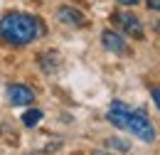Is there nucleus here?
<instances>
[{
    "label": "nucleus",
    "instance_id": "nucleus-1",
    "mask_svg": "<svg viewBox=\"0 0 160 155\" xmlns=\"http://www.w3.org/2000/svg\"><path fill=\"white\" fill-rule=\"evenodd\" d=\"M47 30H44V22L35 15H25V12H5L0 18V39L5 44H12V47H25L30 44L32 39L42 37Z\"/></svg>",
    "mask_w": 160,
    "mask_h": 155
},
{
    "label": "nucleus",
    "instance_id": "nucleus-2",
    "mask_svg": "<svg viewBox=\"0 0 160 155\" xmlns=\"http://www.w3.org/2000/svg\"><path fill=\"white\" fill-rule=\"evenodd\" d=\"M123 128H126V131H131L133 136H138L140 140H145V143L155 140V128H153V123L148 121V116H145V111H143V108H138V111L133 108L131 113H126Z\"/></svg>",
    "mask_w": 160,
    "mask_h": 155
},
{
    "label": "nucleus",
    "instance_id": "nucleus-3",
    "mask_svg": "<svg viewBox=\"0 0 160 155\" xmlns=\"http://www.w3.org/2000/svg\"><path fill=\"white\" fill-rule=\"evenodd\" d=\"M113 25L121 27L126 35H131L133 39H143V25H140V20L133 15V12H116L113 15Z\"/></svg>",
    "mask_w": 160,
    "mask_h": 155
},
{
    "label": "nucleus",
    "instance_id": "nucleus-4",
    "mask_svg": "<svg viewBox=\"0 0 160 155\" xmlns=\"http://www.w3.org/2000/svg\"><path fill=\"white\" fill-rule=\"evenodd\" d=\"M8 101L12 106H30V103H35V91L25 84H10L8 86Z\"/></svg>",
    "mask_w": 160,
    "mask_h": 155
},
{
    "label": "nucleus",
    "instance_id": "nucleus-5",
    "mask_svg": "<svg viewBox=\"0 0 160 155\" xmlns=\"http://www.w3.org/2000/svg\"><path fill=\"white\" fill-rule=\"evenodd\" d=\"M101 44H103L108 52H113V54H126V52H128L126 39L121 37L118 32H113V30H103V35H101Z\"/></svg>",
    "mask_w": 160,
    "mask_h": 155
},
{
    "label": "nucleus",
    "instance_id": "nucleus-6",
    "mask_svg": "<svg viewBox=\"0 0 160 155\" xmlns=\"http://www.w3.org/2000/svg\"><path fill=\"white\" fill-rule=\"evenodd\" d=\"M57 20L64 22V25H69V27H81L86 22V18L81 15L77 8H72V5H59L57 8Z\"/></svg>",
    "mask_w": 160,
    "mask_h": 155
},
{
    "label": "nucleus",
    "instance_id": "nucleus-7",
    "mask_svg": "<svg viewBox=\"0 0 160 155\" xmlns=\"http://www.w3.org/2000/svg\"><path fill=\"white\" fill-rule=\"evenodd\" d=\"M40 121H42V111H40V108H30V111H25V113H22V123H25L27 128L37 126Z\"/></svg>",
    "mask_w": 160,
    "mask_h": 155
},
{
    "label": "nucleus",
    "instance_id": "nucleus-8",
    "mask_svg": "<svg viewBox=\"0 0 160 155\" xmlns=\"http://www.w3.org/2000/svg\"><path fill=\"white\" fill-rule=\"evenodd\" d=\"M54 64H57V57H52V54H42L40 57V67H42V72H47V74L57 69Z\"/></svg>",
    "mask_w": 160,
    "mask_h": 155
},
{
    "label": "nucleus",
    "instance_id": "nucleus-9",
    "mask_svg": "<svg viewBox=\"0 0 160 155\" xmlns=\"http://www.w3.org/2000/svg\"><path fill=\"white\" fill-rule=\"evenodd\" d=\"M111 111H121V113H131L133 108H131L128 103H123V101H111Z\"/></svg>",
    "mask_w": 160,
    "mask_h": 155
},
{
    "label": "nucleus",
    "instance_id": "nucleus-10",
    "mask_svg": "<svg viewBox=\"0 0 160 155\" xmlns=\"http://www.w3.org/2000/svg\"><path fill=\"white\" fill-rule=\"evenodd\" d=\"M108 145H111V148H116V150H121V153H128V150H131V148H128V145H126L123 140H118V138L108 140Z\"/></svg>",
    "mask_w": 160,
    "mask_h": 155
},
{
    "label": "nucleus",
    "instance_id": "nucleus-11",
    "mask_svg": "<svg viewBox=\"0 0 160 155\" xmlns=\"http://www.w3.org/2000/svg\"><path fill=\"white\" fill-rule=\"evenodd\" d=\"M150 96H153V101H155V106H158V111H160V86L150 89Z\"/></svg>",
    "mask_w": 160,
    "mask_h": 155
},
{
    "label": "nucleus",
    "instance_id": "nucleus-12",
    "mask_svg": "<svg viewBox=\"0 0 160 155\" xmlns=\"http://www.w3.org/2000/svg\"><path fill=\"white\" fill-rule=\"evenodd\" d=\"M145 5H148L150 10H155V12H160V0H145Z\"/></svg>",
    "mask_w": 160,
    "mask_h": 155
},
{
    "label": "nucleus",
    "instance_id": "nucleus-13",
    "mask_svg": "<svg viewBox=\"0 0 160 155\" xmlns=\"http://www.w3.org/2000/svg\"><path fill=\"white\" fill-rule=\"evenodd\" d=\"M116 2H121V5H128V8H131V5H136L138 0H116Z\"/></svg>",
    "mask_w": 160,
    "mask_h": 155
}]
</instances>
